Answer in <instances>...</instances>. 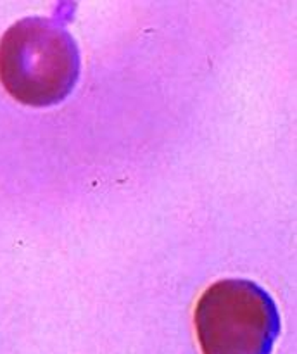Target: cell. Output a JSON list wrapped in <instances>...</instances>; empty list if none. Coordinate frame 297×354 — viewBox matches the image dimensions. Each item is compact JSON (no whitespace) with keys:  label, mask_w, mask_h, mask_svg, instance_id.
Segmentation results:
<instances>
[{"label":"cell","mask_w":297,"mask_h":354,"mask_svg":"<svg viewBox=\"0 0 297 354\" xmlns=\"http://www.w3.org/2000/svg\"><path fill=\"white\" fill-rule=\"evenodd\" d=\"M79 69L75 38L52 17H24L0 38V83L21 104L62 102L75 88Z\"/></svg>","instance_id":"6da1fadb"},{"label":"cell","mask_w":297,"mask_h":354,"mask_svg":"<svg viewBox=\"0 0 297 354\" xmlns=\"http://www.w3.org/2000/svg\"><path fill=\"white\" fill-rule=\"evenodd\" d=\"M193 320L204 354H271L280 334L275 301L251 280L227 279L207 287Z\"/></svg>","instance_id":"7a4b0ae2"}]
</instances>
